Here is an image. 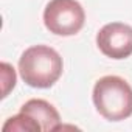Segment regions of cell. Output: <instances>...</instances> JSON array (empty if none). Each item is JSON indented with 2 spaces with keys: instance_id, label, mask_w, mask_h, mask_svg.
Wrapping results in <instances>:
<instances>
[{
  "instance_id": "cell-4",
  "label": "cell",
  "mask_w": 132,
  "mask_h": 132,
  "mask_svg": "<svg viewBox=\"0 0 132 132\" xmlns=\"http://www.w3.org/2000/svg\"><path fill=\"white\" fill-rule=\"evenodd\" d=\"M100 51L110 59H126L132 54V27L121 22L104 25L96 34Z\"/></svg>"
},
{
  "instance_id": "cell-5",
  "label": "cell",
  "mask_w": 132,
  "mask_h": 132,
  "mask_svg": "<svg viewBox=\"0 0 132 132\" xmlns=\"http://www.w3.org/2000/svg\"><path fill=\"white\" fill-rule=\"evenodd\" d=\"M20 112L25 113L33 121V124L36 126V132H51L57 130L61 126L59 112L54 109L53 104H50L45 100L40 98L28 100L20 107Z\"/></svg>"
},
{
  "instance_id": "cell-6",
  "label": "cell",
  "mask_w": 132,
  "mask_h": 132,
  "mask_svg": "<svg viewBox=\"0 0 132 132\" xmlns=\"http://www.w3.org/2000/svg\"><path fill=\"white\" fill-rule=\"evenodd\" d=\"M0 70H2V86H3L2 98H6L8 93L16 86V72H14V67H11L8 62L0 64Z\"/></svg>"
},
{
  "instance_id": "cell-2",
  "label": "cell",
  "mask_w": 132,
  "mask_h": 132,
  "mask_svg": "<svg viewBox=\"0 0 132 132\" xmlns=\"http://www.w3.org/2000/svg\"><path fill=\"white\" fill-rule=\"evenodd\" d=\"M92 100L96 112L107 121H123L132 115V87L121 76L100 78L93 86Z\"/></svg>"
},
{
  "instance_id": "cell-3",
  "label": "cell",
  "mask_w": 132,
  "mask_h": 132,
  "mask_svg": "<svg viewBox=\"0 0 132 132\" xmlns=\"http://www.w3.org/2000/svg\"><path fill=\"white\" fill-rule=\"evenodd\" d=\"M86 23V11L78 0H50L44 10V25L56 36H75Z\"/></svg>"
},
{
  "instance_id": "cell-1",
  "label": "cell",
  "mask_w": 132,
  "mask_h": 132,
  "mask_svg": "<svg viewBox=\"0 0 132 132\" xmlns=\"http://www.w3.org/2000/svg\"><path fill=\"white\" fill-rule=\"evenodd\" d=\"M64 70L61 54L48 45H33L19 59V73L25 84L34 89H50Z\"/></svg>"
}]
</instances>
